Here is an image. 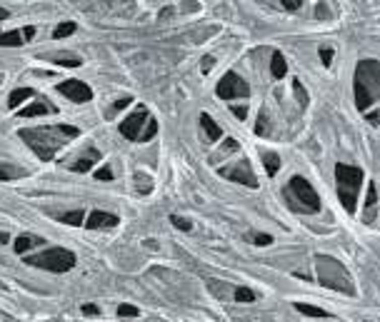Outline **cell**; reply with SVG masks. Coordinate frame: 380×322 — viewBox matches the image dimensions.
<instances>
[{"label": "cell", "instance_id": "1", "mask_svg": "<svg viewBox=\"0 0 380 322\" xmlns=\"http://www.w3.org/2000/svg\"><path fill=\"white\" fill-rule=\"evenodd\" d=\"M20 137L38 152V157L50 160L58 152V147H63L68 140L78 137V128H73V125H53V128L20 130Z\"/></svg>", "mask_w": 380, "mask_h": 322}, {"label": "cell", "instance_id": "2", "mask_svg": "<svg viewBox=\"0 0 380 322\" xmlns=\"http://www.w3.org/2000/svg\"><path fill=\"white\" fill-rule=\"evenodd\" d=\"M353 90H355V105L360 110H365L368 105H373L378 100V63L375 60H363L355 70V83H353Z\"/></svg>", "mask_w": 380, "mask_h": 322}, {"label": "cell", "instance_id": "3", "mask_svg": "<svg viewBox=\"0 0 380 322\" xmlns=\"http://www.w3.org/2000/svg\"><path fill=\"white\" fill-rule=\"evenodd\" d=\"M283 195L288 200V205L295 210V212H305V215H313L320 210V195L310 188V183L295 175L288 180V185L283 188Z\"/></svg>", "mask_w": 380, "mask_h": 322}, {"label": "cell", "instance_id": "4", "mask_svg": "<svg viewBox=\"0 0 380 322\" xmlns=\"http://www.w3.org/2000/svg\"><path fill=\"white\" fill-rule=\"evenodd\" d=\"M335 180H338V197H340L343 207L348 212H355V195H358V188L363 183V170L355 165L338 163L335 165Z\"/></svg>", "mask_w": 380, "mask_h": 322}, {"label": "cell", "instance_id": "5", "mask_svg": "<svg viewBox=\"0 0 380 322\" xmlns=\"http://www.w3.org/2000/svg\"><path fill=\"white\" fill-rule=\"evenodd\" d=\"M25 262L40 270H50V272H68L70 267H75V255L65 248H50L40 255H30Z\"/></svg>", "mask_w": 380, "mask_h": 322}, {"label": "cell", "instance_id": "6", "mask_svg": "<svg viewBox=\"0 0 380 322\" xmlns=\"http://www.w3.org/2000/svg\"><path fill=\"white\" fill-rule=\"evenodd\" d=\"M250 95V88L248 83L238 75V72H225L218 83V98L223 100H235V98H248Z\"/></svg>", "mask_w": 380, "mask_h": 322}, {"label": "cell", "instance_id": "7", "mask_svg": "<svg viewBox=\"0 0 380 322\" xmlns=\"http://www.w3.org/2000/svg\"><path fill=\"white\" fill-rule=\"evenodd\" d=\"M220 175L228 178V180H233V183L248 185V188H253V190L258 188V178H255V173L250 170L248 160H240L235 168H220Z\"/></svg>", "mask_w": 380, "mask_h": 322}, {"label": "cell", "instance_id": "8", "mask_svg": "<svg viewBox=\"0 0 380 322\" xmlns=\"http://www.w3.org/2000/svg\"><path fill=\"white\" fill-rule=\"evenodd\" d=\"M148 123V110H145V105H140L133 115H128L123 123H120V135L123 137H128L130 142H135L138 137H140V128Z\"/></svg>", "mask_w": 380, "mask_h": 322}, {"label": "cell", "instance_id": "9", "mask_svg": "<svg viewBox=\"0 0 380 322\" xmlns=\"http://www.w3.org/2000/svg\"><path fill=\"white\" fill-rule=\"evenodd\" d=\"M58 90L65 98H70L73 103H88V100H93V90L83 80H65V83L58 85Z\"/></svg>", "mask_w": 380, "mask_h": 322}, {"label": "cell", "instance_id": "10", "mask_svg": "<svg viewBox=\"0 0 380 322\" xmlns=\"http://www.w3.org/2000/svg\"><path fill=\"white\" fill-rule=\"evenodd\" d=\"M118 222H120L118 215H110V212H103V210H93L90 217L83 225H88L90 230H105V227H115Z\"/></svg>", "mask_w": 380, "mask_h": 322}, {"label": "cell", "instance_id": "11", "mask_svg": "<svg viewBox=\"0 0 380 322\" xmlns=\"http://www.w3.org/2000/svg\"><path fill=\"white\" fill-rule=\"evenodd\" d=\"M98 160H100V150L90 147V150H88V152H85L83 157H78V160L73 163V165H70V168H73L75 173H88V170H90V168H93V165H95Z\"/></svg>", "mask_w": 380, "mask_h": 322}, {"label": "cell", "instance_id": "12", "mask_svg": "<svg viewBox=\"0 0 380 322\" xmlns=\"http://www.w3.org/2000/svg\"><path fill=\"white\" fill-rule=\"evenodd\" d=\"M43 243H45V240H43L40 235H20V237L15 240V245H13V248H15V253H18V255H25L30 248L43 245Z\"/></svg>", "mask_w": 380, "mask_h": 322}, {"label": "cell", "instance_id": "13", "mask_svg": "<svg viewBox=\"0 0 380 322\" xmlns=\"http://www.w3.org/2000/svg\"><path fill=\"white\" fill-rule=\"evenodd\" d=\"M200 125H203V130H205V135L210 137V142H218V140L223 137V130L218 128V123H215L208 113H203V115H200Z\"/></svg>", "mask_w": 380, "mask_h": 322}, {"label": "cell", "instance_id": "14", "mask_svg": "<svg viewBox=\"0 0 380 322\" xmlns=\"http://www.w3.org/2000/svg\"><path fill=\"white\" fill-rule=\"evenodd\" d=\"M270 72L275 75V77H285L288 75V63H285V58H283V53H273V58H270Z\"/></svg>", "mask_w": 380, "mask_h": 322}, {"label": "cell", "instance_id": "15", "mask_svg": "<svg viewBox=\"0 0 380 322\" xmlns=\"http://www.w3.org/2000/svg\"><path fill=\"white\" fill-rule=\"evenodd\" d=\"M33 98V90L30 88H18V90H13L10 93V98H8V108L13 110V108H18L20 103H25V100H30Z\"/></svg>", "mask_w": 380, "mask_h": 322}, {"label": "cell", "instance_id": "16", "mask_svg": "<svg viewBox=\"0 0 380 322\" xmlns=\"http://www.w3.org/2000/svg\"><path fill=\"white\" fill-rule=\"evenodd\" d=\"M263 163H265V173L273 178L280 170V155L278 152H263Z\"/></svg>", "mask_w": 380, "mask_h": 322}, {"label": "cell", "instance_id": "17", "mask_svg": "<svg viewBox=\"0 0 380 322\" xmlns=\"http://www.w3.org/2000/svg\"><path fill=\"white\" fill-rule=\"evenodd\" d=\"M45 113H48V105H43V103H30L28 108L20 110V118H38V115H45Z\"/></svg>", "mask_w": 380, "mask_h": 322}, {"label": "cell", "instance_id": "18", "mask_svg": "<svg viewBox=\"0 0 380 322\" xmlns=\"http://www.w3.org/2000/svg\"><path fill=\"white\" fill-rule=\"evenodd\" d=\"M295 310H298L300 315H308V317H328V312H325V310L313 307V305H305V302H295Z\"/></svg>", "mask_w": 380, "mask_h": 322}, {"label": "cell", "instance_id": "19", "mask_svg": "<svg viewBox=\"0 0 380 322\" xmlns=\"http://www.w3.org/2000/svg\"><path fill=\"white\" fill-rule=\"evenodd\" d=\"M0 45H10V48H18V45H23V33H18V30L3 33V35H0Z\"/></svg>", "mask_w": 380, "mask_h": 322}, {"label": "cell", "instance_id": "20", "mask_svg": "<svg viewBox=\"0 0 380 322\" xmlns=\"http://www.w3.org/2000/svg\"><path fill=\"white\" fill-rule=\"evenodd\" d=\"M83 220H85V212H83V210H73V212H68V215H60V222L73 225V227L83 225Z\"/></svg>", "mask_w": 380, "mask_h": 322}, {"label": "cell", "instance_id": "21", "mask_svg": "<svg viewBox=\"0 0 380 322\" xmlns=\"http://www.w3.org/2000/svg\"><path fill=\"white\" fill-rule=\"evenodd\" d=\"M75 28H78L75 23H60V25L53 30V38H55V40H60V38H65V35H73V33H75Z\"/></svg>", "mask_w": 380, "mask_h": 322}, {"label": "cell", "instance_id": "22", "mask_svg": "<svg viewBox=\"0 0 380 322\" xmlns=\"http://www.w3.org/2000/svg\"><path fill=\"white\" fill-rule=\"evenodd\" d=\"M255 292L250 287H235V302H253Z\"/></svg>", "mask_w": 380, "mask_h": 322}, {"label": "cell", "instance_id": "23", "mask_svg": "<svg viewBox=\"0 0 380 322\" xmlns=\"http://www.w3.org/2000/svg\"><path fill=\"white\" fill-rule=\"evenodd\" d=\"M155 132H158V123H155L153 118H148V123H145V130L140 132V137H138V142H148V140H150V137H153V135H155Z\"/></svg>", "mask_w": 380, "mask_h": 322}, {"label": "cell", "instance_id": "24", "mask_svg": "<svg viewBox=\"0 0 380 322\" xmlns=\"http://www.w3.org/2000/svg\"><path fill=\"white\" fill-rule=\"evenodd\" d=\"M170 222H173L178 230H183V232H190V230H193V222L185 220V217H180V215H170Z\"/></svg>", "mask_w": 380, "mask_h": 322}, {"label": "cell", "instance_id": "25", "mask_svg": "<svg viewBox=\"0 0 380 322\" xmlns=\"http://www.w3.org/2000/svg\"><path fill=\"white\" fill-rule=\"evenodd\" d=\"M118 315H120V317H138L140 310L133 307V305H120V307H118Z\"/></svg>", "mask_w": 380, "mask_h": 322}, {"label": "cell", "instance_id": "26", "mask_svg": "<svg viewBox=\"0 0 380 322\" xmlns=\"http://www.w3.org/2000/svg\"><path fill=\"white\" fill-rule=\"evenodd\" d=\"M293 90L298 93V100H300V108H305L308 105V95H305L303 85H300V80H293Z\"/></svg>", "mask_w": 380, "mask_h": 322}, {"label": "cell", "instance_id": "27", "mask_svg": "<svg viewBox=\"0 0 380 322\" xmlns=\"http://www.w3.org/2000/svg\"><path fill=\"white\" fill-rule=\"evenodd\" d=\"M253 243H255V245H260V248H265V245H270V243H273V237H270V235L258 232V235H253Z\"/></svg>", "mask_w": 380, "mask_h": 322}, {"label": "cell", "instance_id": "28", "mask_svg": "<svg viewBox=\"0 0 380 322\" xmlns=\"http://www.w3.org/2000/svg\"><path fill=\"white\" fill-rule=\"evenodd\" d=\"M320 60H323V65H330L333 63V50L330 48H320Z\"/></svg>", "mask_w": 380, "mask_h": 322}, {"label": "cell", "instance_id": "29", "mask_svg": "<svg viewBox=\"0 0 380 322\" xmlns=\"http://www.w3.org/2000/svg\"><path fill=\"white\" fill-rule=\"evenodd\" d=\"M375 200H378V190H375V183H370V188H368V207L375 205Z\"/></svg>", "mask_w": 380, "mask_h": 322}, {"label": "cell", "instance_id": "30", "mask_svg": "<svg viewBox=\"0 0 380 322\" xmlns=\"http://www.w3.org/2000/svg\"><path fill=\"white\" fill-rule=\"evenodd\" d=\"M95 178H98V180H113V173H110V168H100V170L95 173Z\"/></svg>", "mask_w": 380, "mask_h": 322}, {"label": "cell", "instance_id": "31", "mask_svg": "<svg viewBox=\"0 0 380 322\" xmlns=\"http://www.w3.org/2000/svg\"><path fill=\"white\" fill-rule=\"evenodd\" d=\"M230 110H233V113H235L240 120H245V115H248V108H245V105H233Z\"/></svg>", "mask_w": 380, "mask_h": 322}, {"label": "cell", "instance_id": "32", "mask_svg": "<svg viewBox=\"0 0 380 322\" xmlns=\"http://www.w3.org/2000/svg\"><path fill=\"white\" fill-rule=\"evenodd\" d=\"M130 103H133V98H120V100L113 105V110H123V108H128Z\"/></svg>", "mask_w": 380, "mask_h": 322}, {"label": "cell", "instance_id": "33", "mask_svg": "<svg viewBox=\"0 0 380 322\" xmlns=\"http://www.w3.org/2000/svg\"><path fill=\"white\" fill-rule=\"evenodd\" d=\"M283 5H285L288 10H298V8L303 5V0H283Z\"/></svg>", "mask_w": 380, "mask_h": 322}, {"label": "cell", "instance_id": "34", "mask_svg": "<svg viewBox=\"0 0 380 322\" xmlns=\"http://www.w3.org/2000/svg\"><path fill=\"white\" fill-rule=\"evenodd\" d=\"M20 33H23V38H25V40H33V38H35V28H33V25H28V28H23Z\"/></svg>", "mask_w": 380, "mask_h": 322}, {"label": "cell", "instance_id": "35", "mask_svg": "<svg viewBox=\"0 0 380 322\" xmlns=\"http://www.w3.org/2000/svg\"><path fill=\"white\" fill-rule=\"evenodd\" d=\"M83 315H88V317H90V315H100V310H98L95 305H83Z\"/></svg>", "mask_w": 380, "mask_h": 322}, {"label": "cell", "instance_id": "36", "mask_svg": "<svg viewBox=\"0 0 380 322\" xmlns=\"http://www.w3.org/2000/svg\"><path fill=\"white\" fill-rule=\"evenodd\" d=\"M213 65H215V58H213V55H205V58H203V72H208Z\"/></svg>", "mask_w": 380, "mask_h": 322}, {"label": "cell", "instance_id": "37", "mask_svg": "<svg viewBox=\"0 0 380 322\" xmlns=\"http://www.w3.org/2000/svg\"><path fill=\"white\" fill-rule=\"evenodd\" d=\"M263 123H265V115L260 113V115H258V125H255V132H258V135H263V132H265V125H263Z\"/></svg>", "mask_w": 380, "mask_h": 322}, {"label": "cell", "instance_id": "38", "mask_svg": "<svg viewBox=\"0 0 380 322\" xmlns=\"http://www.w3.org/2000/svg\"><path fill=\"white\" fill-rule=\"evenodd\" d=\"M223 147H225V150H238V140H235V137H228Z\"/></svg>", "mask_w": 380, "mask_h": 322}, {"label": "cell", "instance_id": "39", "mask_svg": "<svg viewBox=\"0 0 380 322\" xmlns=\"http://www.w3.org/2000/svg\"><path fill=\"white\" fill-rule=\"evenodd\" d=\"M378 110H373V113H368V123H373V125H378Z\"/></svg>", "mask_w": 380, "mask_h": 322}, {"label": "cell", "instance_id": "40", "mask_svg": "<svg viewBox=\"0 0 380 322\" xmlns=\"http://www.w3.org/2000/svg\"><path fill=\"white\" fill-rule=\"evenodd\" d=\"M0 180H10V173H8V170H3V168H0Z\"/></svg>", "mask_w": 380, "mask_h": 322}, {"label": "cell", "instance_id": "41", "mask_svg": "<svg viewBox=\"0 0 380 322\" xmlns=\"http://www.w3.org/2000/svg\"><path fill=\"white\" fill-rule=\"evenodd\" d=\"M5 18H8V10H5V8H0V20H5Z\"/></svg>", "mask_w": 380, "mask_h": 322}, {"label": "cell", "instance_id": "42", "mask_svg": "<svg viewBox=\"0 0 380 322\" xmlns=\"http://www.w3.org/2000/svg\"><path fill=\"white\" fill-rule=\"evenodd\" d=\"M8 240H10V237H8L5 232H0V243H8Z\"/></svg>", "mask_w": 380, "mask_h": 322}]
</instances>
